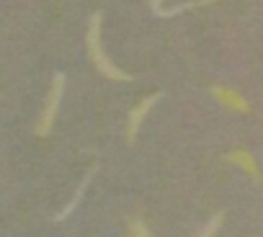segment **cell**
<instances>
[{
    "label": "cell",
    "mask_w": 263,
    "mask_h": 237,
    "mask_svg": "<svg viewBox=\"0 0 263 237\" xmlns=\"http://www.w3.org/2000/svg\"><path fill=\"white\" fill-rule=\"evenodd\" d=\"M101 21H103V13H93L90 21H88V34H85V44H88V52H90V60L96 65V70L108 77V80H132L129 72H124L121 67H116L106 52H103V36H101Z\"/></svg>",
    "instance_id": "obj_1"
},
{
    "label": "cell",
    "mask_w": 263,
    "mask_h": 237,
    "mask_svg": "<svg viewBox=\"0 0 263 237\" xmlns=\"http://www.w3.org/2000/svg\"><path fill=\"white\" fill-rule=\"evenodd\" d=\"M62 93H65V75L62 72H54L52 77V85L47 90V98H44V106H42V113H39V122H36V137H47L52 134V127L57 122V113H60V106H62Z\"/></svg>",
    "instance_id": "obj_2"
},
{
    "label": "cell",
    "mask_w": 263,
    "mask_h": 237,
    "mask_svg": "<svg viewBox=\"0 0 263 237\" xmlns=\"http://www.w3.org/2000/svg\"><path fill=\"white\" fill-rule=\"evenodd\" d=\"M163 98V93H153V95H147L142 103H137L135 108L129 111V118H126V127H124V137H126V142L129 145H135L137 142V134H140V127L145 124V118H147V113L153 111V106L158 103Z\"/></svg>",
    "instance_id": "obj_3"
},
{
    "label": "cell",
    "mask_w": 263,
    "mask_h": 237,
    "mask_svg": "<svg viewBox=\"0 0 263 237\" xmlns=\"http://www.w3.org/2000/svg\"><path fill=\"white\" fill-rule=\"evenodd\" d=\"M212 95H214L219 103H224L227 108L237 111V113H248V111H250V103H248V101H245L240 93H235V90H230V88L214 85V88H212Z\"/></svg>",
    "instance_id": "obj_4"
},
{
    "label": "cell",
    "mask_w": 263,
    "mask_h": 237,
    "mask_svg": "<svg viewBox=\"0 0 263 237\" xmlns=\"http://www.w3.org/2000/svg\"><path fill=\"white\" fill-rule=\"evenodd\" d=\"M224 163H230V165H240L245 173H250V178L258 183L260 181V170H258V163H255V157L250 155V152H245V150H235V152H230V155H224L222 157Z\"/></svg>",
    "instance_id": "obj_5"
},
{
    "label": "cell",
    "mask_w": 263,
    "mask_h": 237,
    "mask_svg": "<svg viewBox=\"0 0 263 237\" xmlns=\"http://www.w3.org/2000/svg\"><path fill=\"white\" fill-rule=\"evenodd\" d=\"M93 173H96V168H90V170H88V175H85V178H83V183L78 186V191H75V196H72V199H70V204H67V206H65V209H62V211H60L57 216H54V222H62V219H67V216L72 214V209L78 206V201H80V196H83V191L88 188V183H90V178H93Z\"/></svg>",
    "instance_id": "obj_6"
},
{
    "label": "cell",
    "mask_w": 263,
    "mask_h": 237,
    "mask_svg": "<svg viewBox=\"0 0 263 237\" xmlns=\"http://www.w3.org/2000/svg\"><path fill=\"white\" fill-rule=\"evenodd\" d=\"M222 219H224V214H222V211H217V214H214V216H212L201 229H199V234H196V237H214V234H217V229L222 227Z\"/></svg>",
    "instance_id": "obj_7"
},
{
    "label": "cell",
    "mask_w": 263,
    "mask_h": 237,
    "mask_svg": "<svg viewBox=\"0 0 263 237\" xmlns=\"http://www.w3.org/2000/svg\"><path fill=\"white\" fill-rule=\"evenodd\" d=\"M129 237H153L150 227L145 224V219H140V216L129 219Z\"/></svg>",
    "instance_id": "obj_8"
}]
</instances>
